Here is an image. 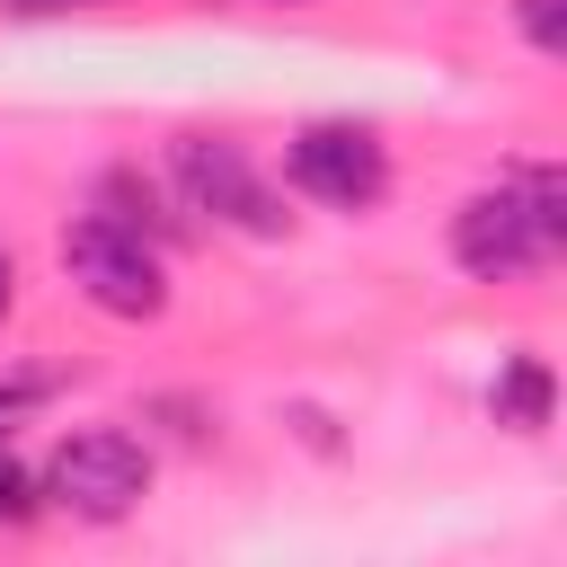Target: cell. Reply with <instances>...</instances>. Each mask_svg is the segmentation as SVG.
<instances>
[{"mask_svg": "<svg viewBox=\"0 0 567 567\" xmlns=\"http://www.w3.org/2000/svg\"><path fill=\"white\" fill-rule=\"evenodd\" d=\"M62 266H71V284H80L106 319H159V310H168L159 248H151L142 230L106 221V213H80V221L62 230Z\"/></svg>", "mask_w": 567, "mask_h": 567, "instance_id": "2", "label": "cell"}, {"mask_svg": "<svg viewBox=\"0 0 567 567\" xmlns=\"http://www.w3.org/2000/svg\"><path fill=\"white\" fill-rule=\"evenodd\" d=\"M9 301H18V266L0 257V319H9Z\"/></svg>", "mask_w": 567, "mask_h": 567, "instance_id": "12", "label": "cell"}, {"mask_svg": "<svg viewBox=\"0 0 567 567\" xmlns=\"http://www.w3.org/2000/svg\"><path fill=\"white\" fill-rule=\"evenodd\" d=\"M18 18H53V9H80V0H9Z\"/></svg>", "mask_w": 567, "mask_h": 567, "instance_id": "11", "label": "cell"}, {"mask_svg": "<svg viewBox=\"0 0 567 567\" xmlns=\"http://www.w3.org/2000/svg\"><path fill=\"white\" fill-rule=\"evenodd\" d=\"M452 257H461V275H478V284H523V275H540L558 248H549V230L532 221L523 177H505V186H487V195H470V204L452 213Z\"/></svg>", "mask_w": 567, "mask_h": 567, "instance_id": "4", "label": "cell"}, {"mask_svg": "<svg viewBox=\"0 0 567 567\" xmlns=\"http://www.w3.org/2000/svg\"><path fill=\"white\" fill-rule=\"evenodd\" d=\"M284 177H292L301 195L337 204V213H363V204H381V186H390V151H381L363 124H310V133H292V151H284Z\"/></svg>", "mask_w": 567, "mask_h": 567, "instance_id": "5", "label": "cell"}, {"mask_svg": "<svg viewBox=\"0 0 567 567\" xmlns=\"http://www.w3.org/2000/svg\"><path fill=\"white\" fill-rule=\"evenodd\" d=\"M168 186H177V204L186 213H204V221H221V230H248V239H284V204H275V186L239 159V142H213V133H186L177 151H168Z\"/></svg>", "mask_w": 567, "mask_h": 567, "instance_id": "3", "label": "cell"}, {"mask_svg": "<svg viewBox=\"0 0 567 567\" xmlns=\"http://www.w3.org/2000/svg\"><path fill=\"white\" fill-rule=\"evenodd\" d=\"M97 195H106V221H124V230H142V239H151V230H177V221L159 213V195H151L133 168H106V177H97Z\"/></svg>", "mask_w": 567, "mask_h": 567, "instance_id": "8", "label": "cell"}, {"mask_svg": "<svg viewBox=\"0 0 567 567\" xmlns=\"http://www.w3.org/2000/svg\"><path fill=\"white\" fill-rule=\"evenodd\" d=\"M523 35L540 53H567V0H523Z\"/></svg>", "mask_w": 567, "mask_h": 567, "instance_id": "9", "label": "cell"}, {"mask_svg": "<svg viewBox=\"0 0 567 567\" xmlns=\"http://www.w3.org/2000/svg\"><path fill=\"white\" fill-rule=\"evenodd\" d=\"M487 408H496V425H514V434H540V425H549V408H558V390H549V363H540V354H514V363L496 372Z\"/></svg>", "mask_w": 567, "mask_h": 567, "instance_id": "6", "label": "cell"}, {"mask_svg": "<svg viewBox=\"0 0 567 567\" xmlns=\"http://www.w3.org/2000/svg\"><path fill=\"white\" fill-rule=\"evenodd\" d=\"M35 505H44V487H35V478H27V470L0 452V523H27Z\"/></svg>", "mask_w": 567, "mask_h": 567, "instance_id": "10", "label": "cell"}, {"mask_svg": "<svg viewBox=\"0 0 567 567\" xmlns=\"http://www.w3.org/2000/svg\"><path fill=\"white\" fill-rule=\"evenodd\" d=\"M44 505L80 514V523H115L151 496V443L124 434V425H97V434H71L53 461H44Z\"/></svg>", "mask_w": 567, "mask_h": 567, "instance_id": "1", "label": "cell"}, {"mask_svg": "<svg viewBox=\"0 0 567 567\" xmlns=\"http://www.w3.org/2000/svg\"><path fill=\"white\" fill-rule=\"evenodd\" d=\"M44 399H62V372H53V363H0V443H9Z\"/></svg>", "mask_w": 567, "mask_h": 567, "instance_id": "7", "label": "cell"}]
</instances>
